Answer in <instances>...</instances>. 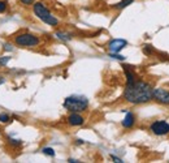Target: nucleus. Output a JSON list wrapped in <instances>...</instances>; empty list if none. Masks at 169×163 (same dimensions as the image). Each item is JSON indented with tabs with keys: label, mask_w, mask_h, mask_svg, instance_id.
Listing matches in <instances>:
<instances>
[{
	"label": "nucleus",
	"mask_w": 169,
	"mask_h": 163,
	"mask_svg": "<svg viewBox=\"0 0 169 163\" xmlns=\"http://www.w3.org/2000/svg\"><path fill=\"white\" fill-rule=\"evenodd\" d=\"M154 88L151 84L143 80H135L131 84H126L125 91H124V98L126 102L133 105H142L147 103L152 99Z\"/></svg>",
	"instance_id": "obj_1"
},
{
	"label": "nucleus",
	"mask_w": 169,
	"mask_h": 163,
	"mask_svg": "<svg viewBox=\"0 0 169 163\" xmlns=\"http://www.w3.org/2000/svg\"><path fill=\"white\" fill-rule=\"evenodd\" d=\"M63 106L70 112H83L88 107V99L82 95H70L65 98Z\"/></svg>",
	"instance_id": "obj_2"
},
{
	"label": "nucleus",
	"mask_w": 169,
	"mask_h": 163,
	"mask_svg": "<svg viewBox=\"0 0 169 163\" xmlns=\"http://www.w3.org/2000/svg\"><path fill=\"white\" fill-rule=\"evenodd\" d=\"M33 11H34V14L38 17L40 21H43L44 24L50 25V26H56L59 24V20L56 19L55 16H52V13L46 8L43 3H34L33 5Z\"/></svg>",
	"instance_id": "obj_3"
},
{
	"label": "nucleus",
	"mask_w": 169,
	"mask_h": 163,
	"mask_svg": "<svg viewBox=\"0 0 169 163\" xmlns=\"http://www.w3.org/2000/svg\"><path fill=\"white\" fill-rule=\"evenodd\" d=\"M40 39L37 35H33L30 33H24V34H18L14 38V43L20 47H35L39 45Z\"/></svg>",
	"instance_id": "obj_4"
},
{
	"label": "nucleus",
	"mask_w": 169,
	"mask_h": 163,
	"mask_svg": "<svg viewBox=\"0 0 169 163\" xmlns=\"http://www.w3.org/2000/svg\"><path fill=\"white\" fill-rule=\"evenodd\" d=\"M150 131L156 136H164L169 133V123L165 120H157L150 125Z\"/></svg>",
	"instance_id": "obj_5"
},
{
	"label": "nucleus",
	"mask_w": 169,
	"mask_h": 163,
	"mask_svg": "<svg viewBox=\"0 0 169 163\" xmlns=\"http://www.w3.org/2000/svg\"><path fill=\"white\" fill-rule=\"evenodd\" d=\"M152 98L161 105H169V91L166 89H163V88L154 89Z\"/></svg>",
	"instance_id": "obj_6"
},
{
	"label": "nucleus",
	"mask_w": 169,
	"mask_h": 163,
	"mask_svg": "<svg viewBox=\"0 0 169 163\" xmlns=\"http://www.w3.org/2000/svg\"><path fill=\"white\" fill-rule=\"evenodd\" d=\"M126 45H128V42H126L125 39H113V41L109 42L108 48H109L111 52H113V54H119L120 51H121L124 47H125Z\"/></svg>",
	"instance_id": "obj_7"
},
{
	"label": "nucleus",
	"mask_w": 169,
	"mask_h": 163,
	"mask_svg": "<svg viewBox=\"0 0 169 163\" xmlns=\"http://www.w3.org/2000/svg\"><path fill=\"white\" fill-rule=\"evenodd\" d=\"M68 123L72 127H78L85 123V119H83V116L79 115V112H72L68 116Z\"/></svg>",
	"instance_id": "obj_8"
},
{
	"label": "nucleus",
	"mask_w": 169,
	"mask_h": 163,
	"mask_svg": "<svg viewBox=\"0 0 169 163\" xmlns=\"http://www.w3.org/2000/svg\"><path fill=\"white\" fill-rule=\"evenodd\" d=\"M134 123H135V116H134V114L133 112H126V116H125V119L122 120V127L124 128H131L133 125H134Z\"/></svg>",
	"instance_id": "obj_9"
},
{
	"label": "nucleus",
	"mask_w": 169,
	"mask_h": 163,
	"mask_svg": "<svg viewBox=\"0 0 169 163\" xmlns=\"http://www.w3.org/2000/svg\"><path fill=\"white\" fill-rule=\"evenodd\" d=\"M122 68H124V72H125V76H126V84H131L133 81H135V80H137V79H135V74H134V72L129 69L130 67H128V65H124Z\"/></svg>",
	"instance_id": "obj_10"
},
{
	"label": "nucleus",
	"mask_w": 169,
	"mask_h": 163,
	"mask_svg": "<svg viewBox=\"0 0 169 163\" xmlns=\"http://www.w3.org/2000/svg\"><path fill=\"white\" fill-rule=\"evenodd\" d=\"M55 35H56L59 39H61V41H70V39L73 38V34L65 33V31H57Z\"/></svg>",
	"instance_id": "obj_11"
},
{
	"label": "nucleus",
	"mask_w": 169,
	"mask_h": 163,
	"mask_svg": "<svg viewBox=\"0 0 169 163\" xmlns=\"http://www.w3.org/2000/svg\"><path fill=\"white\" fill-rule=\"evenodd\" d=\"M133 3H134V0H121L120 3L114 4L113 8H116V9H124V8H126L128 5H130Z\"/></svg>",
	"instance_id": "obj_12"
},
{
	"label": "nucleus",
	"mask_w": 169,
	"mask_h": 163,
	"mask_svg": "<svg viewBox=\"0 0 169 163\" xmlns=\"http://www.w3.org/2000/svg\"><path fill=\"white\" fill-rule=\"evenodd\" d=\"M43 154H46V155H50V157H55V150L52 148H43Z\"/></svg>",
	"instance_id": "obj_13"
},
{
	"label": "nucleus",
	"mask_w": 169,
	"mask_h": 163,
	"mask_svg": "<svg viewBox=\"0 0 169 163\" xmlns=\"http://www.w3.org/2000/svg\"><path fill=\"white\" fill-rule=\"evenodd\" d=\"M11 116L8 114H0V123H9Z\"/></svg>",
	"instance_id": "obj_14"
},
{
	"label": "nucleus",
	"mask_w": 169,
	"mask_h": 163,
	"mask_svg": "<svg viewBox=\"0 0 169 163\" xmlns=\"http://www.w3.org/2000/svg\"><path fill=\"white\" fill-rule=\"evenodd\" d=\"M143 52H145L146 55H151V54L154 52V47H152V46H148V45L145 46V47H143Z\"/></svg>",
	"instance_id": "obj_15"
},
{
	"label": "nucleus",
	"mask_w": 169,
	"mask_h": 163,
	"mask_svg": "<svg viewBox=\"0 0 169 163\" xmlns=\"http://www.w3.org/2000/svg\"><path fill=\"white\" fill-rule=\"evenodd\" d=\"M109 57L116 59V60H125V56H124V55H120V54H113V52H111V54H109Z\"/></svg>",
	"instance_id": "obj_16"
},
{
	"label": "nucleus",
	"mask_w": 169,
	"mask_h": 163,
	"mask_svg": "<svg viewBox=\"0 0 169 163\" xmlns=\"http://www.w3.org/2000/svg\"><path fill=\"white\" fill-rule=\"evenodd\" d=\"M11 60V56H2L0 57V65H5Z\"/></svg>",
	"instance_id": "obj_17"
},
{
	"label": "nucleus",
	"mask_w": 169,
	"mask_h": 163,
	"mask_svg": "<svg viewBox=\"0 0 169 163\" xmlns=\"http://www.w3.org/2000/svg\"><path fill=\"white\" fill-rule=\"evenodd\" d=\"M7 11V3L3 2V0H0V13H3Z\"/></svg>",
	"instance_id": "obj_18"
},
{
	"label": "nucleus",
	"mask_w": 169,
	"mask_h": 163,
	"mask_svg": "<svg viewBox=\"0 0 169 163\" xmlns=\"http://www.w3.org/2000/svg\"><path fill=\"white\" fill-rule=\"evenodd\" d=\"M9 142L12 144V145H14V146H18V145H21V140H14V139H12V137H9Z\"/></svg>",
	"instance_id": "obj_19"
},
{
	"label": "nucleus",
	"mask_w": 169,
	"mask_h": 163,
	"mask_svg": "<svg viewBox=\"0 0 169 163\" xmlns=\"http://www.w3.org/2000/svg\"><path fill=\"white\" fill-rule=\"evenodd\" d=\"M20 2L24 4V5H31L35 3V0H20Z\"/></svg>",
	"instance_id": "obj_20"
},
{
	"label": "nucleus",
	"mask_w": 169,
	"mask_h": 163,
	"mask_svg": "<svg viewBox=\"0 0 169 163\" xmlns=\"http://www.w3.org/2000/svg\"><path fill=\"white\" fill-rule=\"evenodd\" d=\"M111 158H112L114 162H117V163H122V159H120V158H117V157H114V155H111Z\"/></svg>",
	"instance_id": "obj_21"
},
{
	"label": "nucleus",
	"mask_w": 169,
	"mask_h": 163,
	"mask_svg": "<svg viewBox=\"0 0 169 163\" xmlns=\"http://www.w3.org/2000/svg\"><path fill=\"white\" fill-rule=\"evenodd\" d=\"M4 48H5V50H8V51H12V47H11V45H5V46H4Z\"/></svg>",
	"instance_id": "obj_22"
},
{
	"label": "nucleus",
	"mask_w": 169,
	"mask_h": 163,
	"mask_svg": "<svg viewBox=\"0 0 169 163\" xmlns=\"http://www.w3.org/2000/svg\"><path fill=\"white\" fill-rule=\"evenodd\" d=\"M76 142H77V144H79V145H82L85 141H83V140H79V139H78V140H76Z\"/></svg>",
	"instance_id": "obj_23"
},
{
	"label": "nucleus",
	"mask_w": 169,
	"mask_h": 163,
	"mask_svg": "<svg viewBox=\"0 0 169 163\" xmlns=\"http://www.w3.org/2000/svg\"><path fill=\"white\" fill-rule=\"evenodd\" d=\"M69 162H72V163H77L78 160H77V159H72V158H70V159H69Z\"/></svg>",
	"instance_id": "obj_24"
}]
</instances>
